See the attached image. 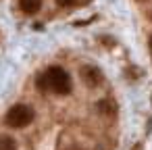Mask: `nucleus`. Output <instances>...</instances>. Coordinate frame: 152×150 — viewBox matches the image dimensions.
Returning a JSON list of instances; mask_svg holds the SVG:
<instances>
[{
    "instance_id": "f257e3e1",
    "label": "nucleus",
    "mask_w": 152,
    "mask_h": 150,
    "mask_svg": "<svg viewBox=\"0 0 152 150\" xmlns=\"http://www.w3.org/2000/svg\"><path fill=\"white\" fill-rule=\"evenodd\" d=\"M44 75L48 81V90H52L54 94H69L71 92V79H69V73L65 69L50 67Z\"/></svg>"
},
{
    "instance_id": "f03ea898",
    "label": "nucleus",
    "mask_w": 152,
    "mask_h": 150,
    "mask_svg": "<svg viewBox=\"0 0 152 150\" xmlns=\"http://www.w3.org/2000/svg\"><path fill=\"white\" fill-rule=\"evenodd\" d=\"M31 119H34V110L25 104H15L7 113V123L11 127H25L31 123Z\"/></svg>"
},
{
    "instance_id": "7ed1b4c3",
    "label": "nucleus",
    "mask_w": 152,
    "mask_h": 150,
    "mask_svg": "<svg viewBox=\"0 0 152 150\" xmlns=\"http://www.w3.org/2000/svg\"><path fill=\"white\" fill-rule=\"evenodd\" d=\"M81 77L90 88H94V86H98L102 81V75H100V71L96 67H81Z\"/></svg>"
},
{
    "instance_id": "20e7f679",
    "label": "nucleus",
    "mask_w": 152,
    "mask_h": 150,
    "mask_svg": "<svg viewBox=\"0 0 152 150\" xmlns=\"http://www.w3.org/2000/svg\"><path fill=\"white\" fill-rule=\"evenodd\" d=\"M19 7H21V11H23V13L34 15V13H38V11H40L42 0H19Z\"/></svg>"
},
{
    "instance_id": "39448f33",
    "label": "nucleus",
    "mask_w": 152,
    "mask_h": 150,
    "mask_svg": "<svg viewBox=\"0 0 152 150\" xmlns=\"http://www.w3.org/2000/svg\"><path fill=\"white\" fill-rule=\"evenodd\" d=\"M98 110L104 113V115H113V113H115V106H113L110 100H100V102H98Z\"/></svg>"
},
{
    "instance_id": "423d86ee",
    "label": "nucleus",
    "mask_w": 152,
    "mask_h": 150,
    "mask_svg": "<svg viewBox=\"0 0 152 150\" xmlns=\"http://www.w3.org/2000/svg\"><path fill=\"white\" fill-rule=\"evenodd\" d=\"M0 150H15V140L9 135H0Z\"/></svg>"
},
{
    "instance_id": "0eeeda50",
    "label": "nucleus",
    "mask_w": 152,
    "mask_h": 150,
    "mask_svg": "<svg viewBox=\"0 0 152 150\" xmlns=\"http://www.w3.org/2000/svg\"><path fill=\"white\" fill-rule=\"evenodd\" d=\"M38 88H40V90H48V81H46V75H40V77H38Z\"/></svg>"
},
{
    "instance_id": "6e6552de",
    "label": "nucleus",
    "mask_w": 152,
    "mask_h": 150,
    "mask_svg": "<svg viewBox=\"0 0 152 150\" xmlns=\"http://www.w3.org/2000/svg\"><path fill=\"white\" fill-rule=\"evenodd\" d=\"M56 2H58V4H63V7H69V4H73V2H75V0H56Z\"/></svg>"
},
{
    "instance_id": "1a4fd4ad",
    "label": "nucleus",
    "mask_w": 152,
    "mask_h": 150,
    "mask_svg": "<svg viewBox=\"0 0 152 150\" xmlns=\"http://www.w3.org/2000/svg\"><path fill=\"white\" fill-rule=\"evenodd\" d=\"M131 150H142V144H135V146H133Z\"/></svg>"
},
{
    "instance_id": "9d476101",
    "label": "nucleus",
    "mask_w": 152,
    "mask_h": 150,
    "mask_svg": "<svg viewBox=\"0 0 152 150\" xmlns=\"http://www.w3.org/2000/svg\"><path fill=\"white\" fill-rule=\"evenodd\" d=\"M150 48H152V40H150Z\"/></svg>"
}]
</instances>
